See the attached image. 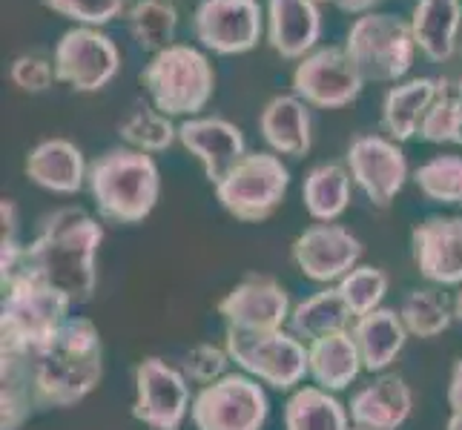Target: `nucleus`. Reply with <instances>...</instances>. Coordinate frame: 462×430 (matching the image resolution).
<instances>
[{"label": "nucleus", "mask_w": 462, "mask_h": 430, "mask_svg": "<svg viewBox=\"0 0 462 430\" xmlns=\"http://www.w3.org/2000/svg\"><path fill=\"white\" fill-rule=\"evenodd\" d=\"M189 385L184 371L164 359L147 356L135 368L133 416L152 430H179L189 413Z\"/></svg>", "instance_id": "ddd939ff"}, {"label": "nucleus", "mask_w": 462, "mask_h": 430, "mask_svg": "<svg viewBox=\"0 0 462 430\" xmlns=\"http://www.w3.org/2000/svg\"><path fill=\"white\" fill-rule=\"evenodd\" d=\"M46 9H52L60 18H69L81 26H104L124 12L126 0H41Z\"/></svg>", "instance_id": "c9c22d12"}, {"label": "nucleus", "mask_w": 462, "mask_h": 430, "mask_svg": "<svg viewBox=\"0 0 462 430\" xmlns=\"http://www.w3.org/2000/svg\"><path fill=\"white\" fill-rule=\"evenodd\" d=\"M347 407L322 388H299L284 405V430H350Z\"/></svg>", "instance_id": "c85d7f7f"}, {"label": "nucleus", "mask_w": 462, "mask_h": 430, "mask_svg": "<svg viewBox=\"0 0 462 430\" xmlns=\"http://www.w3.org/2000/svg\"><path fill=\"white\" fill-rule=\"evenodd\" d=\"M230 359L247 376L276 390H291L308 376V347L288 330L273 333H225Z\"/></svg>", "instance_id": "6e6552de"}, {"label": "nucleus", "mask_w": 462, "mask_h": 430, "mask_svg": "<svg viewBox=\"0 0 462 430\" xmlns=\"http://www.w3.org/2000/svg\"><path fill=\"white\" fill-rule=\"evenodd\" d=\"M291 169L273 152H247L225 178L216 184V198L245 224L270 218L288 196Z\"/></svg>", "instance_id": "0eeeda50"}, {"label": "nucleus", "mask_w": 462, "mask_h": 430, "mask_svg": "<svg viewBox=\"0 0 462 430\" xmlns=\"http://www.w3.org/2000/svg\"><path fill=\"white\" fill-rule=\"evenodd\" d=\"M305 210L319 224H333L350 204V172L342 164H316L301 187Z\"/></svg>", "instance_id": "cd10ccee"}, {"label": "nucleus", "mask_w": 462, "mask_h": 430, "mask_svg": "<svg viewBox=\"0 0 462 430\" xmlns=\"http://www.w3.org/2000/svg\"><path fill=\"white\" fill-rule=\"evenodd\" d=\"M420 276L439 287L462 284V218L431 215L411 233Z\"/></svg>", "instance_id": "f3484780"}, {"label": "nucleus", "mask_w": 462, "mask_h": 430, "mask_svg": "<svg viewBox=\"0 0 462 430\" xmlns=\"http://www.w3.org/2000/svg\"><path fill=\"white\" fill-rule=\"evenodd\" d=\"M291 296L270 276H247L218 301V316L227 330L273 333L291 322Z\"/></svg>", "instance_id": "4468645a"}, {"label": "nucleus", "mask_w": 462, "mask_h": 430, "mask_svg": "<svg viewBox=\"0 0 462 430\" xmlns=\"http://www.w3.org/2000/svg\"><path fill=\"white\" fill-rule=\"evenodd\" d=\"M126 23L141 50L155 55L172 43L175 29H179V9L172 6V0H138L126 12Z\"/></svg>", "instance_id": "c756f323"}, {"label": "nucleus", "mask_w": 462, "mask_h": 430, "mask_svg": "<svg viewBox=\"0 0 462 430\" xmlns=\"http://www.w3.org/2000/svg\"><path fill=\"white\" fill-rule=\"evenodd\" d=\"M55 78L75 92H98L121 69L116 41L95 26H75L63 32L52 52Z\"/></svg>", "instance_id": "9d476101"}, {"label": "nucleus", "mask_w": 462, "mask_h": 430, "mask_svg": "<svg viewBox=\"0 0 462 430\" xmlns=\"http://www.w3.org/2000/svg\"><path fill=\"white\" fill-rule=\"evenodd\" d=\"M87 161L84 152L67 138L41 141L35 150L26 155V175L38 187L50 189L58 196H75L87 184Z\"/></svg>", "instance_id": "412c9836"}, {"label": "nucleus", "mask_w": 462, "mask_h": 430, "mask_svg": "<svg viewBox=\"0 0 462 430\" xmlns=\"http://www.w3.org/2000/svg\"><path fill=\"white\" fill-rule=\"evenodd\" d=\"M445 430H462V413H451V416H448V425H445Z\"/></svg>", "instance_id": "a19ab883"}, {"label": "nucleus", "mask_w": 462, "mask_h": 430, "mask_svg": "<svg viewBox=\"0 0 462 430\" xmlns=\"http://www.w3.org/2000/svg\"><path fill=\"white\" fill-rule=\"evenodd\" d=\"M87 187L104 221L138 224L155 210L158 193H162V172L150 152L118 147L106 150L89 164Z\"/></svg>", "instance_id": "7ed1b4c3"}, {"label": "nucleus", "mask_w": 462, "mask_h": 430, "mask_svg": "<svg viewBox=\"0 0 462 430\" xmlns=\"http://www.w3.org/2000/svg\"><path fill=\"white\" fill-rule=\"evenodd\" d=\"M264 14L259 0H201L193 12L196 41L216 55H242L259 43Z\"/></svg>", "instance_id": "f8f14e48"}, {"label": "nucleus", "mask_w": 462, "mask_h": 430, "mask_svg": "<svg viewBox=\"0 0 462 430\" xmlns=\"http://www.w3.org/2000/svg\"><path fill=\"white\" fill-rule=\"evenodd\" d=\"M359 371L365 368L350 330L330 333L308 344V376L316 381V388L330 393L345 390L356 381Z\"/></svg>", "instance_id": "393cba45"}, {"label": "nucleus", "mask_w": 462, "mask_h": 430, "mask_svg": "<svg viewBox=\"0 0 462 430\" xmlns=\"http://www.w3.org/2000/svg\"><path fill=\"white\" fill-rule=\"evenodd\" d=\"M230 353L227 347H218V344H196L189 353L184 356L181 368H184V376L189 381H196V385H213L216 379L227 376V364H230Z\"/></svg>", "instance_id": "e433bc0d"}, {"label": "nucleus", "mask_w": 462, "mask_h": 430, "mask_svg": "<svg viewBox=\"0 0 462 430\" xmlns=\"http://www.w3.org/2000/svg\"><path fill=\"white\" fill-rule=\"evenodd\" d=\"M322 35L316 0H267V43L284 60H301Z\"/></svg>", "instance_id": "6ab92c4d"}, {"label": "nucleus", "mask_w": 462, "mask_h": 430, "mask_svg": "<svg viewBox=\"0 0 462 430\" xmlns=\"http://www.w3.org/2000/svg\"><path fill=\"white\" fill-rule=\"evenodd\" d=\"M354 430H359V427H354Z\"/></svg>", "instance_id": "a18cd8bd"}, {"label": "nucleus", "mask_w": 462, "mask_h": 430, "mask_svg": "<svg viewBox=\"0 0 462 430\" xmlns=\"http://www.w3.org/2000/svg\"><path fill=\"white\" fill-rule=\"evenodd\" d=\"M337 290L342 293L345 305L354 313V318L368 316L382 307V298L388 293V273L371 264H359L337 284Z\"/></svg>", "instance_id": "f704fd0d"}, {"label": "nucleus", "mask_w": 462, "mask_h": 430, "mask_svg": "<svg viewBox=\"0 0 462 430\" xmlns=\"http://www.w3.org/2000/svg\"><path fill=\"white\" fill-rule=\"evenodd\" d=\"M420 193L437 204H462V158L434 155L413 172Z\"/></svg>", "instance_id": "72a5a7b5"}, {"label": "nucleus", "mask_w": 462, "mask_h": 430, "mask_svg": "<svg viewBox=\"0 0 462 430\" xmlns=\"http://www.w3.org/2000/svg\"><path fill=\"white\" fill-rule=\"evenodd\" d=\"M462 126V81L437 78V98L428 106L420 126V138L428 143H448L459 138Z\"/></svg>", "instance_id": "7c9ffc66"}, {"label": "nucleus", "mask_w": 462, "mask_h": 430, "mask_svg": "<svg viewBox=\"0 0 462 430\" xmlns=\"http://www.w3.org/2000/svg\"><path fill=\"white\" fill-rule=\"evenodd\" d=\"M0 376L26 388L35 407H72L104 376L101 336L89 318H69L52 342L29 356H0Z\"/></svg>", "instance_id": "f257e3e1"}, {"label": "nucleus", "mask_w": 462, "mask_h": 430, "mask_svg": "<svg viewBox=\"0 0 462 430\" xmlns=\"http://www.w3.org/2000/svg\"><path fill=\"white\" fill-rule=\"evenodd\" d=\"M179 141L181 147L196 155L201 164L207 181L213 187L225 178V175L247 155L245 135L236 124L225 118H187L179 126Z\"/></svg>", "instance_id": "a211bd4d"}, {"label": "nucleus", "mask_w": 462, "mask_h": 430, "mask_svg": "<svg viewBox=\"0 0 462 430\" xmlns=\"http://www.w3.org/2000/svg\"><path fill=\"white\" fill-rule=\"evenodd\" d=\"M72 301L55 287L18 270L4 281V307H0V356H29L69 322Z\"/></svg>", "instance_id": "20e7f679"}, {"label": "nucleus", "mask_w": 462, "mask_h": 430, "mask_svg": "<svg viewBox=\"0 0 462 430\" xmlns=\"http://www.w3.org/2000/svg\"><path fill=\"white\" fill-rule=\"evenodd\" d=\"M316 4H339V0H316Z\"/></svg>", "instance_id": "37998d69"}, {"label": "nucleus", "mask_w": 462, "mask_h": 430, "mask_svg": "<svg viewBox=\"0 0 462 430\" xmlns=\"http://www.w3.org/2000/svg\"><path fill=\"white\" fill-rule=\"evenodd\" d=\"M293 95L301 101L319 106V109H342L354 104L365 78L356 69V63L347 58L345 46H325V50H313L308 58H301L293 69Z\"/></svg>", "instance_id": "9b49d317"}, {"label": "nucleus", "mask_w": 462, "mask_h": 430, "mask_svg": "<svg viewBox=\"0 0 462 430\" xmlns=\"http://www.w3.org/2000/svg\"><path fill=\"white\" fill-rule=\"evenodd\" d=\"M462 26L459 0H417L411 18V32L417 50L434 63H445L457 50Z\"/></svg>", "instance_id": "b1692460"}, {"label": "nucleus", "mask_w": 462, "mask_h": 430, "mask_svg": "<svg viewBox=\"0 0 462 430\" xmlns=\"http://www.w3.org/2000/svg\"><path fill=\"white\" fill-rule=\"evenodd\" d=\"M454 318H457V322H462V290L457 293V298H454Z\"/></svg>", "instance_id": "79ce46f5"}, {"label": "nucleus", "mask_w": 462, "mask_h": 430, "mask_svg": "<svg viewBox=\"0 0 462 430\" xmlns=\"http://www.w3.org/2000/svg\"><path fill=\"white\" fill-rule=\"evenodd\" d=\"M350 178L374 206H391L408 181L405 152L382 135H359L347 147Z\"/></svg>", "instance_id": "2eb2a0df"}, {"label": "nucleus", "mask_w": 462, "mask_h": 430, "mask_svg": "<svg viewBox=\"0 0 462 430\" xmlns=\"http://www.w3.org/2000/svg\"><path fill=\"white\" fill-rule=\"evenodd\" d=\"M121 138L141 152H164L179 138V126H172L170 115L150 106H138L135 113L118 126Z\"/></svg>", "instance_id": "473e14b6"}, {"label": "nucleus", "mask_w": 462, "mask_h": 430, "mask_svg": "<svg viewBox=\"0 0 462 430\" xmlns=\"http://www.w3.org/2000/svg\"><path fill=\"white\" fill-rule=\"evenodd\" d=\"M457 143H459V147H462V126H459V138H457Z\"/></svg>", "instance_id": "c03bdc74"}, {"label": "nucleus", "mask_w": 462, "mask_h": 430, "mask_svg": "<svg viewBox=\"0 0 462 430\" xmlns=\"http://www.w3.org/2000/svg\"><path fill=\"white\" fill-rule=\"evenodd\" d=\"M402 325L408 336L417 339H434L445 333L454 322V307H448L437 290H411L400 305Z\"/></svg>", "instance_id": "2f4dec72"}, {"label": "nucleus", "mask_w": 462, "mask_h": 430, "mask_svg": "<svg viewBox=\"0 0 462 430\" xmlns=\"http://www.w3.org/2000/svg\"><path fill=\"white\" fill-rule=\"evenodd\" d=\"M437 98V78H413L396 84L385 92L382 101V126L393 141H411L420 135L428 106Z\"/></svg>", "instance_id": "a878e982"}, {"label": "nucleus", "mask_w": 462, "mask_h": 430, "mask_svg": "<svg viewBox=\"0 0 462 430\" xmlns=\"http://www.w3.org/2000/svg\"><path fill=\"white\" fill-rule=\"evenodd\" d=\"M413 410V396L402 376L385 373L350 396V422L359 430H400Z\"/></svg>", "instance_id": "aec40b11"}, {"label": "nucleus", "mask_w": 462, "mask_h": 430, "mask_svg": "<svg viewBox=\"0 0 462 430\" xmlns=\"http://www.w3.org/2000/svg\"><path fill=\"white\" fill-rule=\"evenodd\" d=\"M9 75H12V84L14 87L23 89V92H32V95L46 92V89L52 87V81H58L52 60H43L38 55H21V58H14Z\"/></svg>", "instance_id": "4c0bfd02"}, {"label": "nucleus", "mask_w": 462, "mask_h": 430, "mask_svg": "<svg viewBox=\"0 0 462 430\" xmlns=\"http://www.w3.org/2000/svg\"><path fill=\"white\" fill-rule=\"evenodd\" d=\"M354 313L347 310L342 293L337 287H325V290L313 293L291 313V333L305 344H313L316 339L330 336V333L347 330Z\"/></svg>", "instance_id": "bb28decb"}, {"label": "nucleus", "mask_w": 462, "mask_h": 430, "mask_svg": "<svg viewBox=\"0 0 462 430\" xmlns=\"http://www.w3.org/2000/svg\"><path fill=\"white\" fill-rule=\"evenodd\" d=\"M350 336H354L356 350L362 356V368L371 373H382L402 353V347L408 342V330L400 313L391 307H379L368 316L354 318Z\"/></svg>", "instance_id": "5701e85b"}, {"label": "nucleus", "mask_w": 462, "mask_h": 430, "mask_svg": "<svg viewBox=\"0 0 462 430\" xmlns=\"http://www.w3.org/2000/svg\"><path fill=\"white\" fill-rule=\"evenodd\" d=\"M291 256L305 279L339 284L350 270L359 267L362 242L342 224H313L293 242Z\"/></svg>", "instance_id": "dca6fc26"}, {"label": "nucleus", "mask_w": 462, "mask_h": 430, "mask_svg": "<svg viewBox=\"0 0 462 430\" xmlns=\"http://www.w3.org/2000/svg\"><path fill=\"white\" fill-rule=\"evenodd\" d=\"M267 413V393L247 373H227L204 385L189 405L196 430H262Z\"/></svg>", "instance_id": "1a4fd4ad"}, {"label": "nucleus", "mask_w": 462, "mask_h": 430, "mask_svg": "<svg viewBox=\"0 0 462 430\" xmlns=\"http://www.w3.org/2000/svg\"><path fill=\"white\" fill-rule=\"evenodd\" d=\"M345 52L356 63L365 81L396 84L411 69L417 41H413L411 21L396 18V14L368 12L359 14L350 26Z\"/></svg>", "instance_id": "423d86ee"}, {"label": "nucleus", "mask_w": 462, "mask_h": 430, "mask_svg": "<svg viewBox=\"0 0 462 430\" xmlns=\"http://www.w3.org/2000/svg\"><path fill=\"white\" fill-rule=\"evenodd\" d=\"M448 407L451 413H462V359L454 361L448 379Z\"/></svg>", "instance_id": "58836bf2"}, {"label": "nucleus", "mask_w": 462, "mask_h": 430, "mask_svg": "<svg viewBox=\"0 0 462 430\" xmlns=\"http://www.w3.org/2000/svg\"><path fill=\"white\" fill-rule=\"evenodd\" d=\"M141 84L147 87L152 106L170 118L189 115L210 104L216 89L213 63L201 50L189 43H170L167 50L155 52L141 72Z\"/></svg>", "instance_id": "39448f33"}, {"label": "nucleus", "mask_w": 462, "mask_h": 430, "mask_svg": "<svg viewBox=\"0 0 462 430\" xmlns=\"http://www.w3.org/2000/svg\"><path fill=\"white\" fill-rule=\"evenodd\" d=\"M259 133L267 147L279 155L301 158L310 152V113L299 95H276L270 98L259 115Z\"/></svg>", "instance_id": "4be33fe9"}, {"label": "nucleus", "mask_w": 462, "mask_h": 430, "mask_svg": "<svg viewBox=\"0 0 462 430\" xmlns=\"http://www.w3.org/2000/svg\"><path fill=\"white\" fill-rule=\"evenodd\" d=\"M379 0H339V9L342 12H350V14H368Z\"/></svg>", "instance_id": "ea45409f"}, {"label": "nucleus", "mask_w": 462, "mask_h": 430, "mask_svg": "<svg viewBox=\"0 0 462 430\" xmlns=\"http://www.w3.org/2000/svg\"><path fill=\"white\" fill-rule=\"evenodd\" d=\"M104 230L92 215L63 206L43 221L38 238L23 247L21 270L55 287L72 305H84L98 287V247Z\"/></svg>", "instance_id": "f03ea898"}]
</instances>
